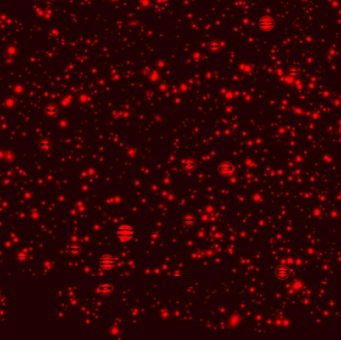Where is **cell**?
Segmentation results:
<instances>
[{
  "mask_svg": "<svg viewBox=\"0 0 341 340\" xmlns=\"http://www.w3.org/2000/svg\"><path fill=\"white\" fill-rule=\"evenodd\" d=\"M99 290L102 294H110L112 290H113V286H112L111 283L108 282H103L100 284L99 286Z\"/></svg>",
  "mask_w": 341,
  "mask_h": 340,
  "instance_id": "277c9868",
  "label": "cell"
},
{
  "mask_svg": "<svg viewBox=\"0 0 341 340\" xmlns=\"http://www.w3.org/2000/svg\"><path fill=\"white\" fill-rule=\"evenodd\" d=\"M134 228L130 226H121L118 231H117V236H118L123 240H129L134 237Z\"/></svg>",
  "mask_w": 341,
  "mask_h": 340,
  "instance_id": "6da1fadb",
  "label": "cell"
},
{
  "mask_svg": "<svg viewBox=\"0 0 341 340\" xmlns=\"http://www.w3.org/2000/svg\"><path fill=\"white\" fill-rule=\"evenodd\" d=\"M69 250H70V253H71L73 255H77V254H79L81 248H80L79 245H77V244H73V245H71V247L69 248Z\"/></svg>",
  "mask_w": 341,
  "mask_h": 340,
  "instance_id": "8992f818",
  "label": "cell"
},
{
  "mask_svg": "<svg viewBox=\"0 0 341 340\" xmlns=\"http://www.w3.org/2000/svg\"><path fill=\"white\" fill-rule=\"evenodd\" d=\"M99 263L101 267H103L104 269H112L114 267V265H116V259L114 256H112L110 254H105L103 256H101V259L99 260Z\"/></svg>",
  "mask_w": 341,
  "mask_h": 340,
  "instance_id": "7a4b0ae2",
  "label": "cell"
},
{
  "mask_svg": "<svg viewBox=\"0 0 341 340\" xmlns=\"http://www.w3.org/2000/svg\"><path fill=\"white\" fill-rule=\"evenodd\" d=\"M220 171L223 174H231L233 171V167L231 164H223L220 167Z\"/></svg>",
  "mask_w": 341,
  "mask_h": 340,
  "instance_id": "5b68a950",
  "label": "cell"
},
{
  "mask_svg": "<svg viewBox=\"0 0 341 340\" xmlns=\"http://www.w3.org/2000/svg\"><path fill=\"white\" fill-rule=\"evenodd\" d=\"M276 275H277V277H279L281 279L287 278L289 275V269L284 265H279L277 267V269H276Z\"/></svg>",
  "mask_w": 341,
  "mask_h": 340,
  "instance_id": "3957f363",
  "label": "cell"
}]
</instances>
